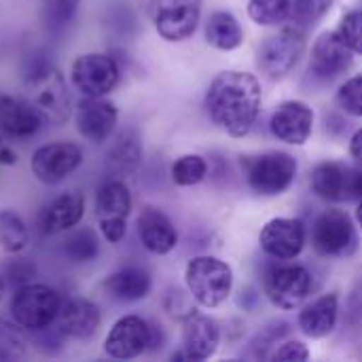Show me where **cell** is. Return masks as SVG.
Returning a JSON list of instances; mask_svg holds the SVG:
<instances>
[{
	"instance_id": "b9f144b4",
	"label": "cell",
	"mask_w": 362,
	"mask_h": 362,
	"mask_svg": "<svg viewBox=\"0 0 362 362\" xmlns=\"http://www.w3.org/2000/svg\"><path fill=\"white\" fill-rule=\"evenodd\" d=\"M165 310H168L172 316L182 318V320H185V318H189L191 314H195V310L187 305L185 295H182L180 291H172V293L165 297Z\"/></svg>"
},
{
	"instance_id": "8992f818",
	"label": "cell",
	"mask_w": 362,
	"mask_h": 362,
	"mask_svg": "<svg viewBox=\"0 0 362 362\" xmlns=\"http://www.w3.org/2000/svg\"><path fill=\"white\" fill-rule=\"evenodd\" d=\"M148 15L163 40L180 42L195 34L202 19V0H151Z\"/></svg>"
},
{
	"instance_id": "60d3db41",
	"label": "cell",
	"mask_w": 362,
	"mask_h": 362,
	"mask_svg": "<svg viewBox=\"0 0 362 362\" xmlns=\"http://www.w3.org/2000/svg\"><path fill=\"white\" fill-rule=\"evenodd\" d=\"M100 233L108 244H119L127 233V221H100Z\"/></svg>"
},
{
	"instance_id": "603a6c76",
	"label": "cell",
	"mask_w": 362,
	"mask_h": 362,
	"mask_svg": "<svg viewBox=\"0 0 362 362\" xmlns=\"http://www.w3.org/2000/svg\"><path fill=\"white\" fill-rule=\"evenodd\" d=\"M102 288L110 299L119 303H136L148 297L153 288V276L140 265H125L108 274Z\"/></svg>"
},
{
	"instance_id": "ba28073f",
	"label": "cell",
	"mask_w": 362,
	"mask_h": 362,
	"mask_svg": "<svg viewBox=\"0 0 362 362\" xmlns=\"http://www.w3.org/2000/svg\"><path fill=\"white\" fill-rule=\"evenodd\" d=\"M358 238L352 218L344 210H325L312 227V246L322 257H350Z\"/></svg>"
},
{
	"instance_id": "44dd1931",
	"label": "cell",
	"mask_w": 362,
	"mask_h": 362,
	"mask_svg": "<svg viewBox=\"0 0 362 362\" xmlns=\"http://www.w3.org/2000/svg\"><path fill=\"white\" fill-rule=\"evenodd\" d=\"M136 229L142 246L153 255H168L178 244V231L174 223L157 208L146 206L136 218Z\"/></svg>"
},
{
	"instance_id": "bcb514c9",
	"label": "cell",
	"mask_w": 362,
	"mask_h": 362,
	"mask_svg": "<svg viewBox=\"0 0 362 362\" xmlns=\"http://www.w3.org/2000/svg\"><path fill=\"white\" fill-rule=\"evenodd\" d=\"M356 223H358V227H361L362 231V197L358 199V208H356Z\"/></svg>"
},
{
	"instance_id": "ac0fdd59",
	"label": "cell",
	"mask_w": 362,
	"mask_h": 362,
	"mask_svg": "<svg viewBox=\"0 0 362 362\" xmlns=\"http://www.w3.org/2000/svg\"><path fill=\"white\" fill-rule=\"evenodd\" d=\"M352 49L337 32H325L312 47L310 72L320 81H333L352 68Z\"/></svg>"
},
{
	"instance_id": "d4e9b609",
	"label": "cell",
	"mask_w": 362,
	"mask_h": 362,
	"mask_svg": "<svg viewBox=\"0 0 362 362\" xmlns=\"http://www.w3.org/2000/svg\"><path fill=\"white\" fill-rule=\"evenodd\" d=\"M95 218L100 221H127L132 212V193L121 178H108L95 191L93 202Z\"/></svg>"
},
{
	"instance_id": "7a4b0ae2",
	"label": "cell",
	"mask_w": 362,
	"mask_h": 362,
	"mask_svg": "<svg viewBox=\"0 0 362 362\" xmlns=\"http://www.w3.org/2000/svg\"><path fill=\"white\" fill-rule=\"evenodd\" d=\"M185 284L202 308L212 310L229 299L233 291V269L216 257L202 255L187 263Z\"/></svg>"
},
{
	"instance_id": "277c9868",
	"label": "cell",
	"mask_w": 362,
	"mask_h": 362,
	"mask_svg": "<svg viewBox=\"0 0 362 362\" xmlns=\"http://www.w3.org/2000/svg\"><path fill=\"white\" fill-rule=\"evenodd\" d=\"M314 288V276L303 265L278 263L263 274V293L278 310H297Z\"/></svg>"
},
{
	"instance_id": "484cf974",
	"label": "cell",
	"mask_w": 362,
	"mask_h": 362,
	"mask_svg": "<svg viewBox=\"0 0 362 362\" xmlns=\"http://www.w3.org/2000/svg\"><path fill=\"white\" fill-rule=\"evenodd\" d=\"M142 161V144L136 132H121L106 155V168L112 178L132 176Z\"/></svg>"
},
{
	"instance_id": "9c48e42d",
	"label": "cell",
	"mask_w": 362,
	"mask_h": 362,
	"mask_svg": "<svg viewBox=\"0 0 362 362\" xmlns=\"http://www.w3.org/2000/svg\"><path fill=\"white\" fill-rule=\"evenodd\" d=\"M312 191L331 204H341L362 197V170L341 161H322L312 170Z\"/></svg>"
},
{
	"instance_id": "f1b7e54d",
	"label": "cell",
	"mask_w": 362,
	"mask_h": 362,
	"mask_svg": "<svg viewBox=\"0 0 362 362\" xmlns=\"http://www.w3.org/2000/svg\"><path fill=\"white\" fill-rule=\"evenodd\" d=\"M30 242L28 227L13 210H0V248L6 255L23 252Z\"/></svg>"
},
{
	"instance_id": "ee69618b",
	"label": "cell",
	"mask_w": 362,
	"mask_h": 362,
	"mask_svg": "<svg viewBox=\"0 0 362 362\" xmlns=\"http://www.w3.org/2000/svg\"><path fill=\"white\" fill-rule=\"evenodd\" d=\"M350 155L352 159H356L362 165V127L354 132V136L350 138Z\"/></svg>"
},
{
	"instance_id": "f6af8a7d",
	"label": "cell",
	"mask_w": 362,
	"mask_h": 362,
	"mask_svg": "<svg viewBox=\"0 0 362 362\" xmlns=\"http://www.w3.org/2000/svg\"><path fill=\"white\" fill-rule=\"evenodd\" d=\"M6 288H8V284H6V280H4V276H2V272H0V301H2V297H4V293H6Z\"/></svg>"
},
{
	"instance_id": "3957f363",
	"label": "cell",
	"mask_w": 362,
	"mask_h": 362,
	"mask_svg": "<svg viewBox=\"0 0 362 362\" xmlns=\"http://www.w3.org/2000/svg\"><path fill=\"white\" fill-rule=\"evenodd\" d=\"M62 303H64L62 295L53 286L30 282V284L15 288L8 312L15 325L32 333V331L53 325L59 316Z\"/></svg>"
},
{
	"instance_id": "74e56055",
	"label": "cell",
	"mask_w": 362,
	"mask_h": 362,
	"mask_svg": "<svg viewBox=\"0 0 362 362\" xmlns=\"http://www.w3.org/2000/svg\"><path fill=\"white\" fill-rule=\"evenodd\" d=\"M337 34L352 49V53L362 55V11H350L348 15H344Z\"/></svg>"
},
{
	"instance_id": "ffe728a7",
	"label": "cell",
	"mask_w": 362,
	"mask_h": 362,
	"mask_svg": "<svg viewBox=\"0 0 362 362\" xmlns=\"http://www.w3.org/2000/svg\"><path fill=\"white\" fill-rule=\"evenodd\" d=\"M42 115L30 100L0 93V132L15 140L32 138L42 127Z\"/></svg>"
},
{
	"instance_id": "cb8c5ba5",
	"label": "cell",
	"mask_w": 362,
	"mask_h": 362,
	"mask_svg": "<svg viewBox=\"0 0 362 362\" xmlns=\"http://www.w3.org/2000/svg\"><path fill=\"white\" fill-rule=\"evenodd\" d=\"M337 320H339V295L329 293V295L314 299L299 312L297 327L301 329L305 337L322 339L335 331Z\"/></svg>"
},
{
	"instance_id": "83f0119b",
	"label": "cell",
	"mask_w": 362,
	"mask_h": 362,
	"mask_svg": "<svg viewBox=\"0 0 362 362\" xmlns=\"http://www.w3.org/2000/svg\"><path fill=\"white\" fill-rule=\"evenodd\" d=\"M62 252L72 263H78V265L91 263L100 255V238L91 227L76 229L66 238V242L62 246Z\"/></svg>"
},
{
	"instance_id": "52a82bcc",
	"label": "cell",
	"mask_w": 362,
	"mask_h": 362,
	"mask_svg": "<svg viewBox=\"0 0 362 362\" xmlns=\"http://www.w3.org/2000/svg\"><path fill=\"white\" fill-rule=\"evenodd\" d=\"M119 78L121 66L108 53H85L78 55L70 66V81L83 95H108L119 85Z\"/></svg>"
},
{
	"instance_id": "7c38bea8",
	"label": "cell",
	"mask_w": 362,
	"mask_h": 362,
	"mask_svg": "<svg viewBox=\"0 0 362 362\" xmlns=\"http://www.w3.org/2000/svg\"><path fill=\"white\" fill-rule=\"evenodd\" d=\"M25 89L32 95V104L42 115L45 121L62 125L70 117V95L66 89V83L57 68L45 72L38 78H32L25 83Z\"/></svg>"
},
{
	"instance_id": "8d00e7d4",
	"label": "cell",
	"mask_w": 362,
	"mask_h": 362,
	"mask_svg": "<svg viewBox=\"0 0 362 362\" xmlns=\"http://www.w3.org/2000/svg\"><path fill=\"white\" fill-rule=\"evenodd\" d=\"M337 104L344 112L362 117V74L348 78L337 91Z\"/></svg>"
},
{
	"instance_id": "f35d334b",
	"label": "cell",
	"mask_w": 362,
	"mask_h": 362,
	"mask_svg": "<svg viewBox=\"0 0 362 362\" xmlns=\"http://www.w3.org/2000/svg\"><path fill=\"white\" fill-rule=\"evenodd\" d=\"M291 331V325L288 322H274V325H269V327H265L257 337H255V341H252V350L257 352V356L259 358H267V352L274 348V346H278V341L286 335Z\"/></svg>"
},
{
	"instance_id": "5bb4252c",
	"label": "cell",
	"mask_w": 362,
	"mask_h": 362,
	"mask_svg": "<svg viewBox=\"0 0 362 362\" xmlns=\"http://www.w3.org/2000/svg\"><path fill=\"white\" fill-rule=\"evenodd\" d=\"M308 231L299 218H272L259 235L261 250L276 261H293L305 248Z\"/></svg>"
},
{
	"instance_id": "6da1fadb",
	"label": "cell",
	"mask_w": 362,
	"mask_h": 362,
	"mask_svg": "<svg viewBox=\"0 0 362 362\" xmlns=\"http://www.w3.org/2000/svg\"><path fill=\"white\" fill-rule=\"evenodd\" d=\"M261 83L244 70H225L214 76L206 91V112L210 121L233 138L246 136L261 112Z\"/></svg>"
},
{
	"instance_id": "d590c367",
	"label": "cell",
	"mask_w": 362,
	"mask_h": 362,
	"mask_svg": "<svg viewBox=\"0 0 362 362\" xmlns=\"http://www.w3.org/2000/svg\"><path fill=\"white\" fill-rule=\"evenodd\" d=\"M30 341H32V346H34L40 354H45V356H55V354H59V352L66 348L68 337L62 333V329L57 327V322H53V325H49V327H45V329L32 331V333H30Z\"/></svg>"
},
{
	"instance_id": "5b68a950",
	"label": "cell",
	"mask_w": 362,
	"mask_h": 362,
	"mask_svg": "<svg viewBox=\"0 0 362 362\" xmlns=\"http://www.w3.org/2000/svg\"><path fill=\"white\" fill-rule=\"evenodd\" d=\"M297 176V159L282 151L263 153L246 161L248 187L263 197H276L284 193Z\"/></svg>"
},
{
	"instance_id": "e575fe53",
	"label": "cell",
	"mask_w": 362,
	"mask_h": 362,
	"mask_svg": "<svg viewBox=\"0 0 362 362\" xmlns=\"http://www.w3.org/2000/svg\"><path fill=\"white\" fill-rule=\"evenodd\" d=\"M28 339L21 327L0 318V361H19L25 356Z\"/></svg>"
},
{
	"instance_id": "836d02e7",
	"label": "cell",
	"mask_w": 362,
	"mask_h": 362,
	"mask_svg": "<svg viewBox=\"0 0 362 362\" xmlns=\"http://www.w3.org/2000/svg\"><path fill=\"white\" fill-rule=\"evenodd\" d=\"M0 272H2V276H4V280H6V284L11 288H19L23 284L34 282L38 267H36V263L32 259L21 257L19 252H15V255H11V259H6L0 265Z\"/></svg>"
},
{
	"instance_id": "7402d4cb",
	"label": "cell",
	"mask_w": 362,
	"mask_h": 362,
	"mask_svg": "<svg viewBox=\"0 0 362 362\" xmlns=\"http://www.w3.org/2000/svg\"><path fill=\"white\" fill-rule=\"evenodd\" d=\"M55 322L68 339H89L100 329L102 314L93 301L74 297L62 303V310Z\"/></svg>"
},
{
	"instance_id": "e0dca14e",
	"label": "cell",
	"mask_w": 362,
	"mask_h": 362,
	"mask_svg": "<svg viewBox=\"0 0 362 362\" xmlns=\"http://www.w3.org/2000/svg\"><path fill=\"white\" fill-rule=\"evenodd\" d=\"M269 129L272 134L286 144L301 146L310 140L312 129H314V110L301 102V100H288L282 102L272 119H269Z\"/></svg>"
},
{
	"instance_id": "7bdbcfd3",
	"label": "cell",
	"mask_w": 362,
	"mask_h": 362,
	"mask_svg": "<svg viewBox=\"0 0 362 362\" xmlns=\"http://www.w3.org/2000/svg\"><path fill=\"white\" fill-rule=\"evenodd\" d=\"M148 325H151V344H148V352H157V350L163 346V341H165L163 329H161L157 322H148Z\"/></svg>"
},
{
	"instance_id": "30bf717a",
	"label": "cell",
	"mask_w": 362,
	"mask_h": 362,
	"mask_svg": "<svg viewBox=\"0 0 362 362\" xmlns=\"http://www.w3.org/2000/svg\"><path fill=\"white\" fill-rule=\"evenodd\" d=\"M305 51V32L288 25L278 34L269 36L259 49V68L269 78L286 76L303 57Z\"/></svg>"
},
{
	"instance_id": "d6a6232c",
	"label": "cell",
	"mask_w": 362,
	"mask_h": 362,
	"mask_svg": "<svg viewBox=\"0 0 362 362\" xmlns=\"http://www.w3.org/2000/svg\"><path fill=\"white\" fill-rule=\"evenodd\" d=\"M291 0H248V17L259 25H278L288 19Z\"/></svg>"
},
{
	"instance_id": "9a60e30c",
	"label": "cell",
	"mask_w": 362,
	"mask_h": 362,
	"mask_svg": "<svg viewBox=\"0 0 362 362\" xmlns=\"http://www.w3.org/2000/svg\"><path fill=\"white\" fill-rule=\"evenodd\" d=\"M221 346V327L216 320L204 314H191L182 325L180 352L172 354V361H208Z\"/></svg>"
},
{
	"instance_id": "8fae6325",
	"label": "cell",
	"mask_w": 362,
	"mask_h": 362,
	"mask_svg": "<svg viewBox=\"0 0 362 362\" xmlns=\"http://www.w3.org/2000/svg\"><path fill=\"white\" fill-rule=\"evenodd\" d=\"M83 163V151L70 140H57L42 144L30 159L32 174L42 185H59Z\"/></svg>"
},
{
	"instance_id": "4316f807",
	"label": "cell",
	"mask_w": 362,
	"mask_h": 362,
	"mask_svg": "<svg viewBox=\"0 0 362 362\" xmlns=\"http://www.w3.org/2000/svg\"><path fill=\"white\" fill-rule=\"evenodd\" d=\"M206 40L218 51H233L244 42V28L229 11H216L206 21Z\"/></svg>"
},
{
	"instance_id": "2e32d148",
	"label": "cell",
	"mask_w": 362,
	"mask_h": 362,
	"mask_svg": "<svg viewBox=\"0 0 362 362\" xmlns=\"http://www.w3.org/2000/svg\"><path fill=\"white\" fill-rule=\"evenodd\" d=\"M117 121H119V110L104 95L102 98L83 95V100L76 104V110H74L76 129L85 140L93 144L106 142L112 136Z\"/></svg>"
},
{
	"instance_id": "d6986e66",
	"label": "cell",
	"mask_w": 362,
	"mask_h": 362,
	"mask_svg": "<svg viewBox=\"0 0 362 362\" xmlns=\"http://www.w3.org/2000/svg\"><path fill=\"white\" fill-rule=\"evenodd\" d=\"M85 214V197L81 193H64L49 199L36 214V227L42 235L70 231Z\"/></svg>"
},
{
	"instance_id": "4dcf8cb0",
	"label": "cell",
	"mask_w": 362,
	"mask_h": 362,
	"mask_svg": "<svg viewBox=\"0 0 362 362\" xmlns=\"http://www.w3.org/2000/svg\"><path fill=\"white\" fill-rule=\"evenodd\" d=\"M331 4H333V0H291V13H288L286 21H291V25L308 32L329 13Z\"/></svg>"
},
{
	"instance_id": "4fadbf2b",
	"label": "cell",
	"mask_w": 362,
	"mask_h": 362,
	"mask_svg": "<svg viewBox=\"0 0 362 362\" xmlns=\"http://www.w3.org/2000/svg\"><path fill=\"white\" fill-rule=\"evenodd\" d=\"M148 344H151L148 320L136 314H127L110 327L104 339V352L117 361H132L148 352Z\"/></svg>"
},
{
	"instance_id": "f546056e",
	"label": "cell",
	"mask_w": 362,
	"mask_h": 362,
	"mask_svg": "<svg viewBox=\"0 0 362 362\" xmlns=\"http://www.w3.org/2000/svg\"><path fill=\"white\" fill-rule=\"evenodd\" d=\"M81 0H40V21L49 32H62L74 19Z\"/></svg>"
},
{
	"instance_id": "ab89813d",
	"label": "cell",
	"mask_w": 362,
	"mask_h": 362,
	"mask_svg": "<svg viewBox=\"0 0 362 362\" xmlns=\"http://www.w3.org/2000/svg\"><path fill=\"white\" fill-rule=\"evenodd\" d=\"M274 361H288V362H303L310 358V350L303 341H297V339H291L286 344H282L274 354H272Z\"/></svg>"
},
{
	"instance_id": "1f68e13d",
	"label": "cell",
	"mask_w": 362,
	"mask_h": 362,
	"mask_svg": "<svg viewBox=\"0 0 362 362\" xmlns=\"http://www.w3.org/2000/svg\"><path fill=\"white\" fill-rule=\"evenodd\" d=\"M208 176V161L202 155H182L172 163V180L178 187L199 185Z\"/></svg>"
}]
</instances>
